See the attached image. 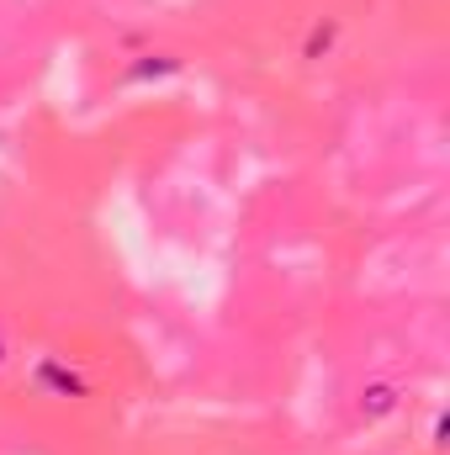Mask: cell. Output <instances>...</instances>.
Wrapping results in <instances>:
<instances>
[{"instance_id": "cell-1", "label": "cell", "mask_w": 450, "mask_h": 455, "mask_svg": "<svg viewBox=\"0 0 450 455\" xmlns=\"http://www.w3.org/2000/svg\"><path fill=\"white\" fill-rule=\"evenodd\" d=\"M398 408H403V387H398V381H366V387H360L355 413H360L366 424H387Z\"/></svg>"}, {"instance_id": "cell-2", "label": "cell", "mask_w": 450, "mask_h": 455, "mask_svg": "<svg viewBox=\"0 0 450 455\" xmlns=\"http://www.w3.org/2000/svg\"><path fill=\"white\" fill-rule=\"evenodd\" d=\"M334 43H339V21L329 16V21H313V32H308V43H302V59H329L334 53Z\"/></svg>"}, {"instance_id": "cell-3", "label": "cell", "mask_w": 450, "mask_h": 455, "mask_svg": "<svg viewBox=\"0 0 450 455\" xmlns=\"http://www.w3.org/2000/svg\"><path fill=\"white\" fill-rule=\"evenodd\" d=\"M37 376H43V387H48L53 397H75V392H85V381H80L75 371H64L59 360H48V365H43Z\"/></svg>"}, {"instance_id": "cell-4", "label": "cell", "mask_w": 450, "mask_h": 455, "mask_svg": "<svg viewBox=\"0 0 450 455\" xmlns=\"http://www.w3.org/2000/svg\"><path fill=\"white\" fill-rule=\"evenodd\" d=\"M181 69V59H170V53H143L138 64H133V80H154V75H175Z\"/></svg>"}, {"instance_id": "cell-5", "label": "cell", "mask_w": 450, "mask_h": 455, "mask_svg": "<svg viewBox=\"0 0 450 455\" xmlns=\"http://www.w3.org/2000/svg\"><path fill=\"white\" fill-rule=\"evenodd\" d=\"M5 365H11V344L0 339V371H5Z\"/></svg>"}]
</instances>
